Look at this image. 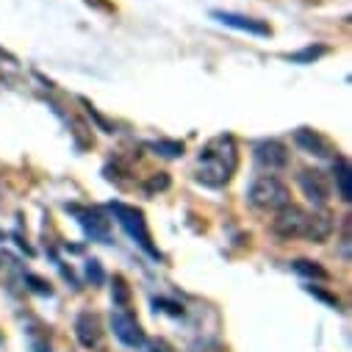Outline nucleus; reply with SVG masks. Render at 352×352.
I'll return each mask as SVG.
<instances>
[{"label": "nucleus", "instance_id": "obj_12", "mask_svg": "<svg viewBox=\"0 0 352 352\" xmlns=\"http://www.w3.org/2000/svg\"><path fill=\"white\" fill-rule=\"evenodd\" d=\"M333 175H336L338 197H341L344 203H352V189H349V181H352V169H349V161H346V158H341V155H336V169H333Z\"/></svg>", "mask_w": 352, "mask_h": 352}, {"label": "nucleus", "instance_id": "obj_20", "mask_svg": "<svg viewBox=\"0 0 352 352\" xmlns=\"http://www.w3.org/2000/svg\"><path fill=\"white\" fill-rule=\"evenodd\" d=\"M28 283H34V289H36L39 294H50V286H45V280H39V278L28 275Z\"/></svg>", "mask_w": 352, "mask_h": 352}, {"label": "nucleus", "instance_id": "obj_4", "mask_svg": "<svg viewBox=\"0 0 352 352\" xmlns=\"http://www.w3.org/2000/svg\"><path fill=\"white\" fill-rule=\"evenodd\" d=\"M109 211H111V217L117 219V225L150 255V258H161V252H158V247L153 244V236H150V228H147V219H144V214L136 208V206H125V203H109Z\"/></svg>", "mask_w": 352, "mask_h": 352}, {"label": "nucleus", "instance_id": "obj_19", "mask_svg": "<svg viewBox=\"0 0 352 352\" xmlns=\"http://www.w3.org/2000/svg\"><path fill=\"white\" fill-rule=\"evenodd\" d=\"M169 186V175L166 172H158V175H153V178H150V184H147V192L153 195L155 189H166Z\"/></svg>", "mask_w": 352, "mask_h": 352}, {"label": "nucleus", "instance_id": "obj_11", "mask_svg": "<svg viewBox=\"0 0 352 352\" xmlns=\"http://www.w3.org/2000/svg\"><path fill=\"white\" fill-rule=\"evenodd\" d=\"M75 336H78V341L86 349H92L100 341V324H98V319L92 314H86V311L78 314V319H75Z\"/></svg>", "mask_w": 352, "mask_h": 352}, {"label": "nucleus", "instance_id": "obj_14", "mask_svg": "<svg viewBox=\"0 0 352 352\" xmlns=\"http://www.w3.org/2000/svg\"><path fill=\"white\" fill-rule=\"evenodd\" d=\"M322 56H327V47H324V45H308V47H302V50H297V53H289L286 58H289L292 64H314V61H319Z\"/></svg>", "mask_w": 352, "mask_h": 352}, {"label": "nucleus", "instance_id": "obj_21", "mask_svg": "<svg viewBox=\"0 0 352 352\" xmlns=\"http://www.w3.org/2000/svg\"><path fill=\"white\" fill-rule=\"evenodd\" d=\"M155 305H164V311H169V314H175V316H181V314H184V308L172 305V302H166V300H155Z\"/></svg>", "mask_w": 352, "mask_h": 352}, {"label": "nucleus", "instance_id": "obj_17", "mask_svg": "<svg viewBox=\"0 0 352 352\" xmlns=\"http://www.w3.org/2000/svg\"><path fill=\"white\" fill-rule=\"evenodd\" d=\"M305 292H308V294H314L316 300H322L324 305H330V308H336V311L341 308V302H338V297H333V294H327V292H322V289H316V286H305Z\"/></svg>", "mask_w": 352, "mask_h": 352}, {"label": "nucleus", "instance_id": "obj_10", "mask_svg": "<svg viewBox=\"0 0 352 352\" xmlns=\"http://www.w3.org/2000/svg\"><path fill=\"white\" fill-rule=\"evenodd\" d=\"M300 189H302V195L314 203V206H324L327 203V197H330V184H327V178H324V172H302L300 175Z\"/></svg>", "mask_w": 352, "mask_h": 352}, {"label": "nucleus", "instance_id": "obj_6", "mask_svg": "<svg viewBox=\"0 0 352 352\" xmlns=\"http://www.w3.org/2000/svg\"><path fill=\"white\" fill-rule=\"evenodd\" d=\"M211 20L228 25V28H236V31H244L250 36H272V28L270 23L263 20H255V17H247V14H239V12H222V9H214L211 12Z\"/></svg>", "mask_w": 352, "mask_h": 352}, {"label": "nucleus", "instance_id": "obj_16", "mask_svg": "<svg viewBox=\"0 0 352 352\" xmlns=\"http://www.w3.org/2000/svg\"><path fill=\"white\" fill-rule=\"evenodd\" d=\"M158 155H166V158H178L184 155V142H153L150 144Z\"/></svg>", "mask_w": 352, "mask_h": 352}, {"label": "nucleus", "instance_id": "obj_13", "mask_svg": "<svg viewBox=\"0 0 352 352\" xmlns=\"http://www.w3.org/2000/svg\"><path fill=\"white\" fill-rule=\"evenodd\" d=\"M292 270H294L297 275H302V278H311V280H327V278H330V272H327L324 267H319L316 261H308V258L292 261Z\"/></svg>", "mask_w": 352, "mask_h": 352}, {"label": "nucleus", "instance_id": "obj_8", "mask_svg": "<svg viewBox=\"0 0 352 352\" xmlns=\"http://www.w3.org/2000/svg\"><path fill=\"white\" fill-rule=\"evenodd\" d=\"M111 330L125 346H147V336H144L142 324L125 311H114L111 314Z\"/></svg>", "mask_w": 352, "mask_h": 352}, {"label": "nucleus", "instance_id": "obj_5", "mask_svg": "<svg viewBox=\"0 0 352 352\" xmlns=\"http://www.w3.org/2000/svg\"><path fill=\"white\" fill-rule=\"evenodd\" d=\"M67 211L78 219V225L83 228V233L89 236L92 241H109L111 219H106L103 211H98V208H83V206H67Z\"/></svg>", "mask_w": 352, "mask_h": 352}, {"label": "nucleus", "instance_id": "obj_15", "mask_svg": "<svg viewBox=\"0 0 352 352\" xmlns=\"http://www.w3.org/2000/svg\"><path fill=\"white\" fill-rule=\"evenodd\" d=\"M86 278L92 280V286H103L106 283V270H103V263L98 258L86 261Z\"/></svg>", "mask_w": 352, "mask_h": 352}, {"label": "nucleus", "instance_id": "obj_1", "mask_svg": "<svg viewBox=\"0 0 352 352\" xmlns=\"http://www.w3.org/2000/svg\"><path fill=\"white\" fill-rule=\"evenodd\" d=\"M272 233L283 241L305 239V241L322 244L333 233V219L327 214H305L297 206H286L278 211V219L272 222Z\"/></svg>", "mask_w": 352, "mask_h": 352}, {"label": "nucleus", "instance_id": "obj_7", "mask_svg": "<svg viewBox=\"0 0 352 352\" xmlns=\"http://www.w3.org/2000/svg\"><path fill=\"white\" fill-rule=\"evenodd\" d=\"M252 153H255V164L263 166V169H270V172H278V169H286L289 166V150L278 139L258 142Z\"/></svg>", "mask_w": 352, "mask_h": 352}, {"label": "nucleus", "instance_id": "obj_22", "mask_svg": "<svg viewBox=\"0 0 352 352\" xmlns=\"http://www.w3.org/2000/svg\"><path fill=\"white\" fill-rule=\"evenodd\" d=\"M0 241H6V233L3 230H0Z\"/></svg>", "mask_w": 352, "mask_h": 352}, {"label": "nucleus", "instance_id": "obj_23", "mask_svg": "<svg viewBox=\"0 0 352 352\" xmlns=\"http://www.w3.org/2000/svg\"><path fill=\"white\" fill-rule=\"evenodd\" d=\"M0 341H3V336H0Z\"/></svg>", "mask_w": 352, "mask_h": 352}, {"label": "nucleus", "instance_id": "obj_18", "mask_svg": "<svg viewBox=\"0 0 352 352\" xmlns=\"http://www.w3.org/2000/svg\"><path fill=\"white\" fill-rule=\"evenodd\" d=\"M114 302L117 305H128V286H125V280L122 278H114Z\"/></svg>", "mask_w": 352, "mask_h": 352}, {"label": "nucleus", "instance_id": "obj_9", "mask_svg": "<svg viewBox=\"0 0 352 352\" xmlns=\"http://www.w3.org/2000/svg\"><path fill=\"white\" fill-rule=\"evenodd\" d=\"M294 142L300 150H305L308 155H316V158H336L338 155V150L330 144V139L322 136L319 131H311V128L294 131Z\"/></svg>", "mask_w": 352, "mask_h": 352}, {"label": "nucleus", "instance_id": "obj_3", "mask_svg": "<svg viewBox=\"0 0 352 352\" xmlns=\"http://www.w3.org/2000/svg\"><path fill=\"white\" fill-rule=\"evenodd\" d=\"M247 203L258 211H280L292 203V197L280 178H275V175H258L247 186Z\"/></svg>", "mask_w": 352, "mask_h": 352}, {"label": "nucleus", "instance_id": "obj_2", "mask_svg": "<svg viewBox=\"0 0 352 352\" xmlns=\"http://www.w3.org/2000/svg\"><path fill=\"white\" fill-rule=\"evenodd\" d=\"M239 155H236V144L230 136H219L214 142H208L200 150V172L197 181L206 186H222L230 181V175L236 172Z\"/></svg>", "mask_w": 352, "mask_h": 352}]
</instances>
